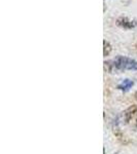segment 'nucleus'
<instances>
[{
	"mask_svg": "<svg viewBox=\"0 0 137 154\" xmlns=\"http://www.w3.org/2000/svg\"><path fill=\"white\" fill-rule=\"evenodd\" d=\"M113 65L116 70H134L137 71V62L127 57H118L113 60Z\"/></svg>",
	"mask_w": 137,
	"mask_h": 154,
	"instance_id": "1",
	"label": "nucleus"
},
{
	"mask_svg": "<svg viewBox=\"0 0 137 154\" xmlns=\"http://www.w3.org/2000/svg\"><path fill=\"white\" fill-rule=\"evenodd\" d=\"M123 119L127 125L137 128V105H132L123 113Z\"/></svg>",
	"mask_w": 137,
	"mask_h": 154,
	"instance_id": "2",
	"label": "nucleus"
},
{
	"mask_svg": "<svg viewBox=\"0 0 137 154\" xmlns=\"http://www.w3.org/2000/svg\"><path fill=\"white\" fill-rule=\"evenodd\" d=\"M116 24L125 29H132L136 26L135 21H131V20H129L128 18H126V17H122V18L118 19Z\"/></svg>",
	"mask_w": 137,
	"mask_h": 154,
	"instance_id": "3",
	"label": "nucleus"
},
{
	"mask_svg": "<svg viewBox=\"0 0 137 154\" xmlns=\"http://www.w3.org/2000/svg\"><path fill=\"white\" fill-rule=\"evenodd\" d=\"M132 86H133V81L132 80H129V79H125V80H123L121 83L118 85V88L121 89V91H128V89H130Z\"/></svg>",
	"mask_w": 137,
	"mask_h": 154,
	"instance_id": "4",
	"label": "nucleus"
},
{
	"mask_svg": "<svg viewBox=\"0 0 137 154\" xmlns=\"http://www.w3.org/2000/svg\"><path fill=\"white\" fill-rule=\"evenodd\" d=\"M103 45H104V48H103V56H108L109 54H110V51H111V45H110V43L109 42H107L106 40H103Z\"/></svg>",
	"mask_w": 137,
	"mask_h": 154,
	"instance_id": "5",
	"label": "nucleus"
},
{
	"mask_svg": "<svg viewBox=\"0 0 137 154\" xmlns=\"http://www.w3.org/2000/svg\"><path fill=\"white\" fill-rule=\"evenodd\" d=\"M135 98L137 99V91H136V93H135Z\"/></svg>",
	"mask_w": 137,
	"mask_h": 154,
	"instance_id": "6",
	"label": "nucleus"
}]
</instances>
